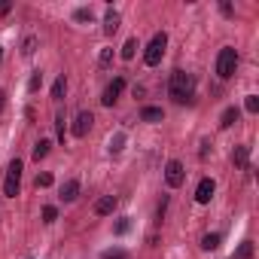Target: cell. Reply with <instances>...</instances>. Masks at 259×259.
Wrapping results in <instances>:
<instances>
[{
	"instance_id": "cell-6",
	"label": "cell",
	"mask_w": 259,
	"mask_h": 259,
	"mask_svg": "<svg viewBox=\"0 0 259 259\" xmlns=\"http://www.w3.org/2000/svg\"><path fill=\"white\" fill-rule=\"evenodd\" d=\"M122 92H125V79H122V76H116V79H113V82L104 89V95H101V104H104V107H113V104L119 101V95H122Z\"/></svg>"
},
{
	"instance_id": "cell-30",
	"label": "cell",
	"mask_w": 259,
	"mask_h": 259,
	"mask_svg": "<svg viewBox=\"0 0 259 259\" xmlns=\"http://www.w3.org/2000/svg\"><path fill=\"white\" fill-rule=\"evenodd\" d=\"M128 229H132V223H128V220H119V223H116V235H125Z\"/></svg>"
},
{
	"instance_id": "cell-13",
	"label": "cell",
	"mask_w": 259,
	"mask_h": 259,
	"mask_svg": "<svg viewBox=\"0 0 259 259\" xmlns=\"http://www.w3.org/2000/svg\"><path fill=\"white\" fill-rule=\"evenodd\" d=\"M238 119H241V110H238V107H226L223 116H220V128H232Z\"/></svg>"
},
{
	"instance_id": "cell-5",
	"label": "cell",
	"mask_w": 259,
	"mask_h": 259,
	"mask_svg": "<svg viewBox=\"0 0 259 259\" xmlns=\"http://www.w3.org/2000/svg\"><path fill=\"white\" fill-rule=\"evenodd\" d=\"M183 177H186V171H183V162L171 159V162L165 165V183H168L171 189H177V186H183Z\"/></svg>"
},
{
	"instance_id": "cell-21",
	"label": "cell",
	"mask_w": 259,
	"mask_h": 259,
	"mask_svg": "<svg viewBox=\"0 0 259 259\" xmlns=\"http://www.w3.org/2000/svg\"><path fill=\"white\" fill-rule=\"evenodd\" d=\"M122 147H125V135L110 138V153H113V156H116V153H122Z\"/></svg>"
},
{
	"instance_id": "cell-33",
	"label": "cell",
	"mask_w": 259,
	"mask_h": 259,
	"mask_svg": "<svg viewBox=\"0 0 259 259\" xmlns=\"http://www.w3.org/2000/svg\"><path fill=\"white\" fill-rule=\"evenodd\" d=\"M0 58H4V46H0Z\"/></svg>"
},
{
	"instance_id": "cell-14",
	"label": "cell",
	"mask_w": 259,
	"mask_h": 259,
	"mask_svg": "<svg viewBox=\"0 0 259 259\" xmlns=\"http://www.w3.org/2000/svg\"><path fill=\"white\" fill-rule=\"evenodd\" d=\"M232 162H235L238 168H250V147H235Z\"/></svg>"
},
{
	"instance_id": "cell-26",
	"label": "cell",
	"mask_w": 259,
	"mask_h": 259,
	"mask_svg": "<svg viewBox=\"0 0 259 259\" xmlns=\"http://www.w3.org/2000/svg\"><path fill=\"white\" fill-rule=\"evenodd\" d=\"M55 128H58V141L64 144V113H58V116H55Z\"/></svg>"
},
{
	"instance_id": "cell-32",
	"label": "cell",
	"mask_w": 259,
	"mask_h": 259,
	"mask_svg": "<svg viewBox=\"0 0 259 259\" xmlns=\"http://www.w3.org/2000/svg\"><path fill=\"white\" fill-rule=\"evenodd\" d=\"M4 104H7V95H4V89H0V110H4Z\"/></svg>"
},
{
	"instance_id": "cell-4",
	"label": "cell",
	"mask_w": 259,
	"mask_h": 259,
	"mask_svg": "<svg viewBox=\"0 0 259 259\" xmlns=\"http://www.w3.org/2000/svg\"><path fill=\"white\" fill-rule=\"evenodd\" d=\"M19 189H22V159H13L7 168V180H4V195L16 198Z\"/></svg>"
},
{
	"instance_id": "cell-9",
	"label": "cell",
	"mask_w": 259,
	"mask_h": 259,
	"mask_svg": "<svg viewBox=\"0 0 259 259\" xmlns=\"http://www.w3.org/2000/svg\"><path fill=\"white\" fill-rule=\"evenodd\" d=\"M116 210V195H101L98 201H95V213L98 217H110Z\"/></svg>"
},
{
	"instance_id": "cell-28",
	"label": "cell",
	"mask_w": 259,
	"mask_h": 259,
	"mask_svg": "<svg viewBox=\"0 0 259 259\" xmlns=\"http://www.w3.org/2000/svg\"><path fill=\"white\" fill-rule=\"evenodd\" d=\"M98 61H101V67H107V64H110V61H113V49H104V52H101V58H98Z\"/></svg>"
},
{
	"instance_id": "cell-24",
	"label": "cell",
	"mask_w": 259,
	"mask_h": 259,
	"mask_svg": "<svg viewBox=\"0 0 259 259\" xmlns=\"http://www.w3.org/2000/svg\"><path fill=\"white\" fill-rule=\"evenodd\" d=\"M40 85H43V73L37 70V73L31 76V82H28V92H40Z\"/></svg>"
},
{
	"instance_id": "cell-23",
	"label": "cell",
	"mask_w": 259,
	"mask_h": 259,
	"mask_svg": "<svg viewBox=\"0 0 259 259\" xmlns=\"http://www.w3.org/2000/svg\"><path fill=\"white\" fill-rule=\"evenodd\" d=\"M244 110H247V113H259V98H256V95H247Z\"/></svg>"
},
{
	"instance_id": "cell-17",
	"label": "cell",
	"mask_w": 259,
	"mask_h": 259,
	"mask_svg": "<svg viewBox=\"0 0 259 259\" xmlns=\"http://www.w3.org/2000/svg\"><path fill=\"white\" fill-rule=\"evenodd\" d=\"M49 147H52V144H49L46 138H40V141L34 144V159H37V162H40V159H46V156H49Z\"/></svg>"
},
{
	"instance_id": "cell-19",
	"label": "cell",
	"mask_w": 259,
	"mask_h": 259,
	"mask_svg": "<svg viewBox=\"0 0 259 259\" xmlns=\"http://www.w3.org/2000/svg\"><path fill=\"white\" fill-rule=\"evenodd\" d=\"M235 259H253V241H244L235 253Z\"/></svg>"
},
{
	"instance_id": "cell-31",
	"label": "cell",
	"mask_w": 259,
	"mask_h": 259,
	"mask_svg": "<svg viewBox=\"0 0 259 259\" xmlns=\"http://www.w3.org/2000/svg\"><path fill=\"white\" fill-rule=\"evenodd\" d=\"M13 10V4H10V0H0V16H7Z\"/></svg>"
},
{
	"instance_id": "cell-25",
	"label": "cell",
	"mask_w": 259,
	"mask_h": 259,
	"mask_svg": "<svg viewBox=\"0 0 259 259\" xmlns=\"http://www.w3.org/2000/svg\"><path fill=\"white\" fill-rule=\"evenodd\" d=\"M55 220H58V207H52V204L43 207V223H55Z\"/></svg>"
},
{
	"instance_id": "cell-8",
	"label": "cell",
	"mask_w": 259,
	"mask_h": 259,
	"mask_svg": "<svg viewBox=\"0 0 259 259\" xmlns=\"http://www.w3.org/2000/svg\"><path fill=\"white\" fill-rule=\"evenodd\" d=\"M213 192H217V183H213L210 177H204V180L195 186V201H198V204H207V201L213 198Z\"/></svg>"
},
{
	"instance_id": "cell-29",
	"label": "cell",
	"mask_w": 259,
	"mask_h": 259,
	"mask_svg": "<svg viewBox=\"0 0 259 259\" xmlns=\"http://www.w3.org/2000/svg\"><path fill=\"white\" fill-rule=\"evenodd\" d=\"M101 259H125V250H107Z\"/></svg>"
},
{
	"instance_id": "cell-7",
	"label": "cell",
	"mask_w": 259,
	"mask_h": 259,
	"mask_svg": "<svg viewBox=\"0 0 259 259\" xmlns=\"http://www.w3.org/2000/svg\"><path fill=\"white\" fill-rule=\"evenodd\" d=\"M92 122H95V116H92L89 110L76 113V122H73V135H76V138H85V135L92 132Z\"/></svg>"
},
{
	"instance_id": "cell-18",
	"label": "cell",
	"mask_w": 259,
	"mask_h": 259,
	"mask_svg": "<svg viewBox=\"0 0 259 259\" xmlns=\"http://www.w3.org/2000/svg\"><path fill=\"white\" fill-rule=\"evenodd\" d=\"M64 95H67V79H64V76H58V79H55V85H52V98H55V101H61Z\"/></svg>"
},
{
	"instance_id": "cell-11",
	"label": "cell",
	"mask_w": 259,
	"mask_h": 259,
	"mask_svg": "<svg viewBox=\"0 0 259 259\" xmlns=\"http://www.w3.org/2000/svg\"><path fill=\"white\" fill-rule=\"evenodd\" d=\"M162 119H165V110H162V107H144V110H141V122L156 125V122H162Z\"/></svg>"
},
{
	"instance_id": "cell-27",
	"label": "cell",
	"mask_w": 259,
	"mask_h": 259,
	"mask_svg": "<svg viewBox=\"0 0 259 259\" xmlns=\"http://www.w3.org/2000/svg\"><path fill=\"white\" fill-rule=\"evenodd\" d=\"M73 19H76V22H92V10H85V7H82V10H76V13H73Z\"/></svg>"
},
{
	"instance_id": "cell-22",
	"label": "cell",
	"mask_w": 259,
	"mask_h": 259,
	"mask_svg": "<svg viewBox=\"0 0 259 259\" xmlns=\"http://www.w3.org/2000/svg\"><path fill=\"white\" fill-rule=\"evenodd\" d=\"M22 52H25V55H34V52H37V37H25Z\"/></svg>"
},
{
	"instance_id": "cell-12",
	"label": "cell",
	"mask_w": 259,
	"mask_h": 259,
	"mask_svg": "<svg viewBox=\"0 0 259 259\" xmlns=\"http://www.w3.org/2000/svg\"><path fill=\"white\" fill-rule=\"evenodd\" d=\"M76 198H79V180L61 183V201H76Z\"/></svg>"
},
{
	"instance_id": "cell-15",
	"label": "cell",
	"mask_w": 259,
	"mask_h": 259,
	"mask_svg": "<svg viewBox=\"0 0 259 259\" xmlns=\"http://www.w3.org/2000/svg\"><path fill=\"white\" fill-rule=\"evenodd\" d=\"M220 241H223V238H220V232H207V235L201 238V250H217V247H220Z\"/></svg>"
},
{
	"instance_id": "cell-10",
	"label": "cell",
	"mask_w": 259,
	"mask_h": 259,
	"mask_svg": "<svg viewBox=\"0 0 259 259\" xmlns=\"http://www.w3.org/2000/svg\"><path fill=\"white\" fill-rule=\"evenodd\" d=\"M119 25H122V16L116 10H107V16H104V34H116Z\"/></svg>"
},
{
	"instance_id": "cell-20",
	"label": "cell",
	"mask_w": 259,
	"mask_h": 259,
	"mask_svg": "<svg viewBox=\"0 0 259 259\" xmlns=\"http://www.w3.org/2000/svg\"><path fill=\"white\" fill-rule=\"evenodd\" d=\"M52 180H55V177H52L49 171H43V174H37V180H34V183H37V189H49V186H52Z\"/></svg>"
},
{
	"instance_id": "cell-2",
	"label": "cell",
	"mask_w": 259,
	"mask_h": 259,
	"mask_svg": "<svg viewBox=\"0 0 259 259\" xmlns=\"http://www.w3.org/2000/svg\"><path fill=\"white\" fill-rule=\"evenodd\" d=\"M235 70H238V52L232 46H223L220 55H217V76L220 79H232Z\"/></svg>"
},
{
	"instance_id": "cell-1",
	"label": "cell",
	"mask_w": 259,
	"mask_h": 259,
	"mask_svg": "<svg viewBox=\"0 0 259 259\" xmlns=\"http://www.w3.org/2000/svg\"><path fill=\"white\" fill-rule=\"evenodd\" d=\"M168 95L177 104H192V98H195V76L186 73V70H174L171 82H168Z\"/></svg>"
},
{
	"instance_id": "cell-3",
	"label": "cell",
	"mask_w": 259,
	"mask_h": 259,
	"mask_svg": "<svg viewBox=\"0 0 259 259\" xmlns=\"http://www.w3.org/2000/svg\"><path fill=\"white\" fill-rule=\"evenodd\" d=\"M165 49H168V34H165V31H159V34L150 40L147 52H144V64H147V67H156V64L165 58Z\"/></svg>"
},
{
	"instance_id": "cell-16",
	"label": "cell",
	"mask_w": 259,
	"mask_h": 259,
	"mask_svg": "<svg viewBox=\"0 0 259 259\" xmlns=\"http://www.w3.org/2000/svg\"><path fill=\"white\" fill-rule=\"evenodd\" d=\"M138 49H141V46H138V40H135V37H132V40H125V46H122V52H119V55H122V58H125V61H132V58H135V52H138Z\"/></svg>"
}]
</instances>
